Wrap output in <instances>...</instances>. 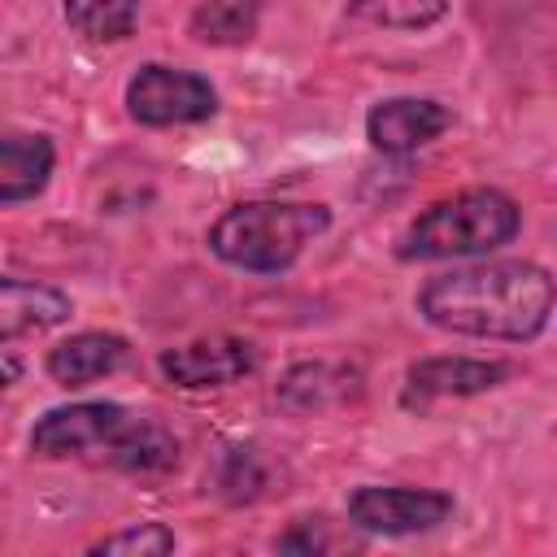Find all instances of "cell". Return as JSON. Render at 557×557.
<instances>
[{
  "instance_id": "obj_1",
  "label": "cell",
  "mask_w": 557,
  "mask_h": 557,
  "mask_svg": "<svg viewBox=\"0 0 557 557\" xmlns=\"http://www.w3.org/2000/svg\"><path fill=\"white\" fill-rule=\"evenodd\" d=\"M553 300L557 287L535 261H479L431 274L413 305L435 331L522 344L548 326Z\"/></svg>"
},
{
  "instance_id": "obj_2",
  "label": "cell",
  "mask_w": 557,
  "mask_h": 557,
  "mask_svg": "<svg viewBox=\"0 0 557 557\" xmlns=\"http://www.w3.org/2000/svg\"><path fill=\"white\" fill-rule=\"evenodd\" d=\"M326 226H331V209L313 200H244L209 226V248L226 265L252 274H278Z\"/></svg>"
},
{
  "instance_id": "obj_3",
  "label": "cell",
  "mask_w": 557,
  "mask_h": 557,
  "mask_svg": "<svg viewBox=\"0 0 557 557\" xmlns=\"http://www.w3.org/2000/svg\"><path fill=\"white\" fill-rule=\"evenodd\" d=\"M522 226L518 205L496 187H470L448 200H435L426 213H418L400 244V261H444V257H474L509 244Z\"/></svg>"
},
{
  "instance_id": "obj_4",
  "label": "cell",
  "mask_w": 557,
  "mask_h": 557,
  "mask_svg": "<svg viewBox=\"0 0 557 557\" xmlns=\"http://www.w3.org/2000/svg\"><path fill=\"white\" fill-rule=\"evenodd\" d=\"M135 413H126L113 400H83V405H61L48 409L35 431H30V448L35 457H104L109 466L117 461V453L126 448L131 431H135Z\"/></svg>"
},
{
  "instance_id": "obj_5",
  "label": "cell",
  "mask_w": 557,
  "mask_h": 557,
  "mask_svg": "<svg viewBox=\"0 0 557 557\" xmlns=\"http://www.w3.org/2000/svg\"><path fill=\"white\" fill-rule=\"evenodd\" d=\"M126 109L144 126H183V122L213 117L218 96L200 74L174 70V65H144L126 83Z\"/></svg>"
},
{
  "instance_id": "obj_6",
  "label": "cell",
  "mask_w": 557,
  "mask_h": 557,
  "mask_svg": "<svg viewBox=\"0 0 557 557\" xmlns=\"http://www.w3.org/2000/svg\"><path fill=\"white\" fill-rule=\"evenodd\" d=\"M453 518V496L431 487H357L348 496V522L370 535H418Z\"/></svg>"
},
{
  "instance_id": "obj_7",
  "label": "cell",
  "mask_w": 557,
  "mask_h": 557,
  "mask_svg": "<svg viewBox=\"0 0 557 557\" xmlns=\"http://www.w3.org/2000/svg\"><path fill=\"white\" fill-rule=\"evenodd\" d=\"M500 379H509V361H479V357H426L413 361L405 374V392L400 405L405 409H431L435 400H461V396H479L487 387H496Z\"/></svg>"
},
{
  "instance_id": "obj_8",
  "label": "cell",
  "mask_w": 557,
  "mask_h": 557,
  "mask_svg": "<svg viewBox=\"0 0 557 557\" xmlns=\"http://www.w3.org/2000/svg\"><path fill=\"white\" fill-rule=\"evenodd\" d=\"M157 366L178 387H226V383L252 374L257 352L239 335H205L183 348H165Z\"/></svg>"
},
{
  "instance_id": "obj_9",
  "label": "cell",
  "mask_w": 557,
  "mask_h": 557,
  "mask_svg": "<svg viewBox=\"0 0 557 557\" xmlns=\"http://www.w3.org/2000/svg\"><path fill=\"white\" fill-rule=\"evenodd\" d=\"M453 126V113L440 100H422V96H396V100H379L366 117V135L379 152H413L422 144H431L440 131Z\"/></svg>"
},
{
  "instance_id": "obj_10",
  "label": "cell",
  "mask_w": 557,
  "mask_h": 557,
  "mask_svg": "<svg viewBox=\"0 0 557 557\" xmlns=\"http://www.w3.org/2000/svg\"><path fill=\"white\" fill-rule=\"evenodd\" d=\"M361 396V370L348 361H300L278 383V405L287 413H322Z\"/></svg>"
},
{
  "instance_id": "obj_11",
  "label": "cell",
  "mask_w": 557,
  "mask_h": 557,
  "mask_svg": "<svg viewBox=\"0 0 557 557\" xmlns=\"http://www.w3.org/2000/svg\"><path fill=\"white\" fill-rule=\"evenodd\" d=\"M122 361H126V339H122V335L83 331V335L61 339V344L48 352L44 370H48L61 387H87V383L113 374Z\"/></svg>"
},
{
  "instance_id": "obj_12",
  "label": "cell",
  "mask_w": 557,
  "mask_h": 557,
  "mask_svg": "<svg viewBox=\"0 0 557 557\" xmlns=\"http://www.w3.org/2000/svg\"><path fill=\"white\" fill-rule=\"evenodd\" d=\"M52 139L48 135H26V131H9L0 139V200L17 205L30 200L48 187L52 174Z\"/></svg>"
},
{
  "instance_id": "obj_13",
  "label": "cell",
  "mask_w": 557,
  "mask_h": 557,
  "mask_svg": "<svg viewBox=\"0 0 557 557\" xmlns=\"http://www.w3.org/2000/svg\"><path fill=\"white\" fill-rule=\"evenodd\" d=\"M65 318H70V296H61L57 287L26 283V278H4L0 283V335L4 339L61 326Z\"/></svg>"
},
{
  "instance_id": "obj_14",
  "label": "cell",
  "mask_w": 557,
  "mask_h": 557,
  "mask_svg": "<svg viewBox=\"0 0 557 557\" xmlns=\"http://www.w3.org/2000/svg\"><path fill=\"white\" fill-rule=\"evenodd\" d=\"M144 0H65V22L91 39V44H113L126 39Z\"/></svg>"
},
{
  "instance_id": "obj_15",
  "label": "cell",
  "mask_w": 557,
  "mask_h": 557,
  "mask_svg": "<svg viewBox=\"0 0 557 557\" xmlns=\"http://www.w3.org/2000/svg\"><path fill=\"white\" fill-rule=\"evenodd\" d=\"M448 13V0H348L352 22L387 26V30H422Z\"/></svg>"
},
{
  "instance_id": "obj_16",
  "label": "cell",
  "mask_w": 557,
  "mask_h": 557,
  "mask_svg": "<svg viewBox=\"0 0 557 557\" xmlns=\"http://www.w3.org/2000/svg\"><path fill=\"white\" fill-rule=\"evenodd\" d=\"M191 30H196V39H248V30H252V9L244 13V4L239 0H209L196 17H191Z\"/></svg>"
},
{
  "instance_id": "obj_17",
  "label": "cell",
  "mask_w": 557,
  "mask_h": 557,
  "mask_svg": "<svg viewBox=\"0 0 557 557\" xmlns=\"http://www.w3.org/2000/svg\"><path fill=\"white\" fill-rule=\"evenodd\" d=\"M261 483H265V474H261L252 448H226L222 474H218V492L226 500H252L261 492Z\"/></svg>"
},
{
  "instance_id": "obj_18",
  "label": "cell",
  "mask_w": 557,
  "mask_h": 557,
  "mask_svg": "<svg viewBox=\"0 0 557 557\" xmlns=\"http://www.w3.org/2000/svg\"><path fill=\"white\" fill-rule=\"evenodd\" d=\"M174 548V531H165L161 522H139L126 527L117 535H104L100 544H91V553H170Z\"/></svg>"
}]
</instances>
